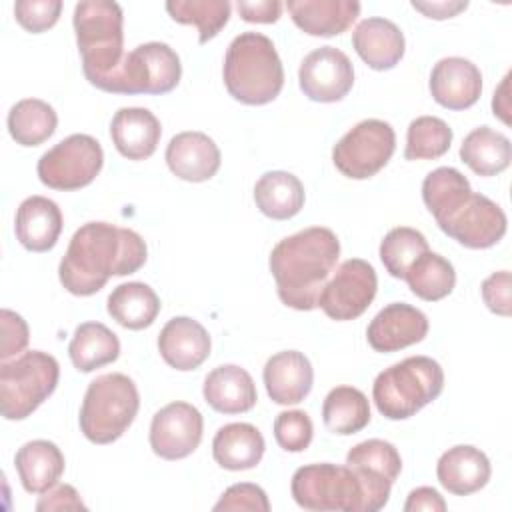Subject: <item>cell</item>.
Listing matches in <instances>:
<instances>
[{"instance_id": "8d00e7d4", "label": "cell", "mask_w": 512, "mask_h": 512, "mask_svg": "<svg viewBox=\"0 0 512 512\" xmlns=\"http://www.w3.org/2000/svg\"><path fill=\"white\" fill-rule=\"evenodd\" d=\"M404 280L412 294L426 302H436L454 290L456 272L444 256L428 250L408 268Z\"/></svg>"}, {"instance_id": "9c48e42d", "label": "cell", "mask_w": 512, "mask_h": 512, "mask_svg": "<svg viewBox=\"0 0 512 512\" xmlns=\"http://www.w3.org/2000/svg\"><path fill=\"white\" fill-rule=\"evenodd\" d=\"M182 76L178 54L164 42H146L124 54L120 66L98 84L112 94H166Z\"/></svg>"}, {"instance_id": "ac0fdd59", "label": "cell", "mask_w": 512, "mask_h": 512, "mask_svg": "<svg viewBox=\"0 0 512 512\" xmlns=\"http://www.w3.org/2000/svg\"><path fill=\"white\" fill-rule=\"evenodd\" d=\"M210 336L206 328L188 316L170 318L158 334L162 360L180 372L196 370L210 356Z\"/></svg>"}, {"instance_id": "60d3db41", "label": "cell", "mask_w": 512, "mask_h": 512, "mask_svg": "<svg viewBox=\"0 0 512 512\" xmlns=\"http://www.w3.org/2000/svg\"><path fill=\"white\" fill-rule=\"evenodd\" d=\"M314 436L312 420L302 410L280 412L274 420V438L286 452H302L310 446Z\"/></svg>"}, {"instance_id": "d6986e66", "label": "cell", "mask_w": 512, "mask_h": 512, "mask_svg": "<svg viewBox=\"0 0 512 512\" xmlns=\"http://www.w3.org/2000/svg\"><path fill=\"white\" fill-rule=\"evenodd\" d=\"M166 164L186 182H206L220 168V150L204 132H180L166 146Z\"/></svg>"}, {"instance_id": "5bb4252c", "label": "cell", "mask_w": 512, "mask_h": 512, "mask_svg": "<svg viewBox=\"0 0 512 512\" xmlns=\"http://www.w3.org/2000/svg\"><path fill=\"white\" fill-rule=\"evenodd\" d=\"M506 224V214L496 202L484 194L472 192L456 212L438 224V228L466 248L484 250L502 240Z\"/></svg>"}, {"instance_id": "9a60e30c", "label": "cell", "mask_w": 512, "mask_h": 512, "mask_svg": "<svg viewBox=\"0 0 512 512\" xmlns=\"http://www.w3.org/2000/svg\"><path fill=\"white\" fill-rule=\"evenodd\" d=\"M298 82L300 90L310 100L338 102L354 86V68L342 50L334 46H320L302 60Z\"/></svg>"}, {"instance_id": "ba28073f", "label": "cell", "mask_w": 512, "mask_h": 512, "mask_svg": "<svg viewBox=\"0 0 512 512\" xmlns=\"http://www.w3.org/2000/svg\"><path fill=\"white\" fill-rule=\"evenodd\" d=\"M60 366L42 350L22 352L0 366V410L6 420L28 418L58 386Z\"/></svg>"}, {"instance_id": "7bdbcfd3", "label": "cell", "mask_w": 512, "mask_h": 512, "mask_svg": "<svg viewBox=\"0 0 512 512\" xmlns=\"http://www.w3.org/2000/svg\"><path fill=\"white\" fill-rule=\"evenodd\" d=\"M214 510H250V512H268L270 502L266 492L250 482L232 484L224 490L220 500L214 504Z\"/></svg>"}, {"instance_id": "277c9868", "label": "cell", "mask_w": 512, "mask_h": 512, "mask_svg": "<svg viewBox=\"0 0 512 512\" xmlns=\"http://www.w3.org/2000/svg\"><path fill=\"white\" fill-rule=\"evenodd\" d=\"M86 80L98 88L124 58V16L112 0H84L72 16Z\"/></svg>"}, {"instance_id": "d6a6232c", "label": "cell", "mask_w": 512, "mask_h": 512, "mask_svg": "<svg viewBox=\"0 0 512 512\" xmlns=\"http://www.w3.org/2000/svg\"><path fill=\"white\" fill-rule=\"evenodd\" d=\"M106 308L120 326L128 330H142L156 320L160 312V298L144 282H126L110 292Z\"/></svg>"}, {"instance_id": "7dc6e473", "label": "cell", "mask_w": 512, "mask_h": 512, "mask_svg": "<svg viewBox=\"0 0 512 512\" xmlns=\"http://www.w3.org/2000/svg\"><path fill=\"white\" fill-rule=\"evenodd\" d=\"M242 20L258 22V24H272L282 14V2L278 0H238L236 4Z\"/></svg>"}, {"instance_id": "7a4b0ae2", "label": "cell", "mask_w": 512, "mask_h": 512, "mask_svg": "<svg viewBox=\"0 0 512 512\" xmlns=\"http://www.w3.org/2000/svg\"><path fill=\"white\" fill-rule=\"evenodd\" d=\"M340 256L338 236L324 226L304 228L282 238L270 252V272L276 292L288 308L308 312L334 272Z\"/></svg>"}, {"instance_id": "d4e9b609", "label": "cell", "mask_w": 512, "mask_h": 512, "mask_svg": "<svg viewBox=\"0 0 512 512\" xmlns=\"http://www.w3.org/2000/svg\"><path fill=\"white\" fill-rule=\"evenodd\" d=\"M18 242L30 252H48L62 232V212L46 196H28L20 202L14 222Z\"/></svg>"}, {"instance_id": "30bf717a", "label": "cell", "mask_w": 512, "mask_h": 512, "mask_svg": "<svg viewBox=\"0 0 512 512\" xmlns=\"http://www.w3.org/2000/svg\"><path fill=\"white\" fill-rule=\"evenodd\" d=\"M396 148L394 128L378 118H368L350 128L332 148L334 166L352 180L378 174Z\"/></svg>"}, {"instance_id": "44dd1931", "label": "cell", "mask_w": 512, "mask_h": 512, "mask_svg": "<svg viewBox=\"0 0 512 512\" xmlns=\"http://www.w3.org/2000/svg\"><path fill=\"white\" fill-rule=\"evenodd\" d=\"M346 466H350L378 498L388 502L390 488L402 470V458L394 444L370 438L348 450Z\"/></svg>"}, {"instance_id": "603a6c76", "label": "cell", "mask_w": 512, "mask_h": 512, "mask_svg": "<svg viewBox=\"0 0 512 512\" xmlns=\"http://www.w3.org/2000/svg\"><path fill=\"white\" fill-rule=\"evenodd\" d=\"M352 46L372 70L394 68L406 50L402 30L392 20L380 16L366 18L354 28Z\"/></svg>"}, {"instance_id": "681fc988", "label": "cell", "mask_w": 512, "mask_h": 512, "mask_svg": "<svg viewBox=\"0 0 512 512\" xmlns=\"http://www.w3.org/2000/svg\"><path fill=\"white\" fill-rule=\"evenodd\" d=\"M412 8L422 12L428 18L434 20H446V18H454L458 12L468 8V2L464 0H432V2H412Z\"/></svg>"}, {"instance_id": "ab89813d", "label": "cell", "mask_w": 512, "mask_h": 512, "mask_svg": "<svg viewBox=\"0 0 512 512\" xmlns=\"http://www.w3.org/2000/svg\"><path fill=\"white\" fill-rule=\"evenodd\" d=\"M428 250V240L422 232L410 226H398L382 238L380 260L390 276L404 280L408 268Z\"/></svg>"}, {"instance_id": "3957f363", "label": "cell", "mask_w": 512, "mask_h": 512, "mask_svg": "<svg viewBox=\"0 0 512 512\" xmlns=\"http://www.w3.org/2000/svg\"><path fill=\"white\" fill-rule=\"evenodd\" d=\"M224 86L248 106L272 102L284 86V68L274 42L260 32L238 34L224 56Z\"/></svg>"}, {"instance_id": "f6af8a7d", "label": "cell", "mask_w": 512, "mask_h": 512, "mask_svg": "<svg viewBox=\"0 0 512 512\" xmlns=\"http://www.w3.org/2000/svg\"><path fill=\"white\" fill-rule=\"evenodd\" d=\"M482 300L490 312L498 316H510L512 298H510V272L500 270L490 274L482 282Z\"/></svg>"}, {"instance_id": "b9f144b4", "label": "cell", "mask_w": 512, "mask_h": 512, "mask_svg": "<svg viewBox=\"0 0 512 512\" xmlns=\"http://www.w3.org/2000/svg\"><path fill=\"white\" fill-rule=\"evenodd\" d=\"M60 12H62L60 0H18L14 4L16 22L32 34L52 28L58 22Z\"/></svg>"}, {"instance_id": "f35d334b", "label": "cell", "mask_w": 512, "mask_h": 512, "mask_svg": "<svg viewBox=\"0 0 512 512\" xmlns=\"http://www.w3.org/2000/svg\"><path fill=\"white\" fill-rule=\"evenodd\" d=\"M452 128L436 116H418L408 124L406 160H436L450 150Z\"/></svg>"}, {"instance_id": "52a82bcc", "label": "cell", "mask_w": 512, "mask_h": 512, "mask_svg": "<svg viewBox=\"0 0 512 512\" xmlns=\"http://www.w3.org/2000/svg\"><path fill=\"white\" fill-rule=\"evenodd\" d=\"M140 408L138 388L120 372L102 374L86 388L80 406V430L94 444L116 442L134 422Z\"/></svg>"}, {"instance_id": "f907efd6", "label": "cell", "mask_w": 512, "mask_h": 512, "mask_svg": "<svg viewBox=\"0 0 512 512\" xmlns=\"http://www.w3.org/2000/svg\"><path fill=\"white\" fill-rule=\"evenodd\" d=\"M508 80H510V74L504 76L502 84L498 86V90L494 92V98H492V110H494V116H498L504 124H510V102H508Z\"/></svg>"}, {"instance_id": "5b68a950", "label": "cell", "mask_w": 512, "mask_h": 512, "mask_svg": "<svg viewBox=\"0 0 512 512\" xmlns=\"http://www.w3.org/2000/svg\"><path fill=\"white\" fill-rule=\"evenodd\" d=\"M290 492L300 508L312 512H376L384 508L350 466L330 462L300 466L292 476Z\"/></svg>"}, {"instance_id": "484cf974", "label": "cell", "mask_w": 512, "mask_h": 512, "mask_svg": "<svg viewBox=\"0 0 512 512\" xmlns=\"http://www.w3.org/2000/svg\"><path fill=\"white\" fill-rule=\"evenodd\" d=\"M286 8L304 34L322 38L346 32L360 14L356 0H288Z\"/></svg>"}, {"instance_id": "2e32d148", "label": "cell", "mask_w": 512, "mask_h": 512, "mask_svg": "<svg viewBox=\"0 0 512 512\" xmlns=\"http://www.w3.org/2000/svg\"><path fill=\"white\" fill-rule=\"evenodd\" d=\"M428 334V318L422 310L406 304L392 302L384 306L368 324L366 338L376 352H398L418 344Z\"/></svg>"}, {"instance_id": "4fadbf2b", "label": "cell", "mask_w": 512, "mask_h": 512, "mask_svg": "<svg viewBox=\"0 0 512 512\" xmlns=\"http://www.w3.org/2000/svg\"><path fill=\"white\" fill-rule=\"evenodd\" d=\"M204 420L196 406L188 402H170L160 408L150 424V448L164 460H182L190 456L202 440Z\"/></svg>"}, {"instance_id": "83f0119b", "label": "cell", "mask_w": 512, "mask_h": 512, "mask_svg": "<svg viewBox=\"0 0 512 512\" xmlns=\"http://www.w3.org/2000/svg\"><path fill=\"white\" fill-rule=\"evenodd\" d=\"M18 478L26 492L44 494L64 472V454L50 440H30L14 456Z\"/></svg>"}, {"instance_id": "f546056e", "label": "cell", "mask_w": 512, "mask_h": 512, "mask_svg": "<svg viewBox=\"0 0 512 512\" xmlns=\"http://www.w3.org/2000/svg\"><path fill=\"white\" fill-rule=\"evenodd\" d=\"M304 186L292 172L272 170L258 178L254 202L258 210L272 220H288L304 206Z\"/></svg>"}, {"instance_id": "8992f818", "label": "cell", "mask_w": 512, "mask_h": 512, "mask_svg": "<svg viewBox=\"0 0 512 512\" xmlns=\"http://www.w3.org/2000/svg\"><path fill=\"white\" fill-rule=\"evenodd\" d=\"M444 388L442 366L430 356H408L382 370L372 400L388 420H406L436 400Z\"/></svg>"}, {"instance_id": "4dcf8cb0", "label": "cell", "mask_w": 512, "mask_h": 512, "mask_svg": "<svg viewBox=\"0 0 512 512\" xmlns=\"http://www.w3.org/2000/svg\"><path fill=\"white\" fill-rule=\"evenodd\" d=\"M462 162L478 176H496L510 166L512 144L490 126L474 128L460 146Z\"/></svg>"}, {"instance_id": "74e56055", "label": "cell", "mask_w": 512, "mask_h": 512, "mask_svg": "<svg viewBox=\"0 0 512 512\" xmlns=\"http://www.w3.org/2000/svg\"><path fill=\"white\" fill-rule=\"evenodd\" d=\"M166 10L174 22L194 24L198 42L206 44L228 24L232 6L228 0H170Z\"/></svg>"}, {"instance_id": "6da1fadb", "label": "cell", "mask_w": 512, "mask_h": 512, "mask_svg": "<svg viewBox=\"0 0 512 512\" xmlns=\"http://www.w3.org/2000/svg\"><path fill=\"white\" fill-rule=\"evenodd\" d=\"M146 256L148 248L138 232L108 222H88L72 234L58 278L70 294L92 296L112 276L138 272Z\"/></svg>"}, {"instance_id": "8fae6325", "label": "cell", "mask_w": 512, "mask_h": 512, "mask_svg": "<svg viewBox=\"0 0 512 512\" xmlns=\"http://www.w3.org/2000/svg\"><path fill=\"white\" fill-rule=\"evenodd\" d=\"M104 152L96 138L72 134L44 152L38 160V178L52 190H78L88 186L102 170Z\"/></svg>"}, {"instance_id": "c3c4849f", "label": "cell", "mask_w": 512, "mask_h": 512, "mask_svg": "<svg viewBox=\"0 0 512 512\" xmlns=\"http://www.w3.org/2000/svg\"><path fill=\"white\" fill-rule=\"evenodd\" d=\"M404 510L406 512H420V510H424V512H444L446 502H444V498L440 496L438 490H434L430 486H420V488H414L408 494Z\"/></svg>"}, {"instance_id": "836d02e7", "label": "cell", "mask_w": 512, "mask_h": 512, "mask_svg": "<svg viewBox=\"0 0 512 512\" xmlns=\"http://www.w3.org/2000/svg\"><path fill=\"white\" fill-rule=\"evenodd\" d=\"M322 420L330 432L340 436L360 432L370 422V404L366 394L354 386L332 388L322 404Z\"/></svg>"}, {"instance_id": "7402d4cb", "label": "cell", "mask_w": 512, "mask_h": 512, "mask_svg": "<svg viewBox=\"0 0 512 512\" xmlns=\"http://www.w3.org/2000/svg\"><path fill=\"white\" fill-rule=\"evenodd\" d=\"M490 474L492 468L488 456L470 444L448 448L436 464L438 482L454 496H468L478 492L488 484Z\"/></svg>"}, {"instance_id": "1f68e13d", "label": "cell", "mask_w": 512, "mask_h": 512, "mask_svg": "<svg viewBox=\"0 0 512 512\" xmlns=\"http://www.w3.org/2000/svg\"><path fill=\"white\" fill-rule=\"evenodd\" d=\"M68 356L78 372H92L120 356V340L102 322H84L74 330Z\"/></svg>"}, {"instance_id": "ee69618b", "label": "cell", "mask_w": 512, "mask_h": 512, "mask_svg": "<svg viewBox=\"0 0 512 512\" xmlns=\"http://www.w3.org/2000/svg\"><path fill=\"white\" fill-rule=\"evenodd\" d=\"M0 328H2V342H0V358L8 360L10 356H16L24 352L28 346L30 334H28V324L24 318L8 308L0 312Z\"/></svg>"}, {"instance_id": "f1b7e54d", "label": "cell", "mask_w": 512, "mask_h": 512, "mask_svg": "<svg viewBox=\"0 0 512 512\" xmlns=\"http://www.w3.org/2000/svg\"><path fill=\"white\" fill-rule=\"evenodd\" d=\"M264 436L248 422H232L222 426L212 440V456L226 470H250L264 456Z\"/></svg>"}, {"instance_id": "e575fe53", "label": "cell", "mask_w": 512, "mask_h": 512, "mask_svg": "<svg viewBox=\"0 0 512 512\" xmlns=\"http://www.w3.org/2000/svg\"><path fill=\"white\" fill-rule=\"evenodd\" d=\"M472 194L468 178L450 166L432 170L422 182V200L436 224L456 212Z\"/></svg>"}, {"instance_id": "ffe728a7", "label": "cell", "mask_w": 512, "mask_h": 512, "mask_svg": "<svg viewBox=\"0 0 512 512\" xmlns=\"http://www.w3.org/2000/svg\"><path fill=\"white\" fill-rule=\"evenodd\" d=\"M262 378L270 400L288 406L302 402L310 394L314 370L302 352L282 350L266 360Z\"/></svg>"}, {"instance_id": "e0dca14e", "label": "cell", "mask_w": 512, "mask_h": 512, "mask_svg": "<svg viewBox=\"0 0 512 512\" xmlns=\"http://www.w3.org/2000/svg\"><path fill=\"white\" fill-rule=\"evenodd\" d=\"M430 94L448 110H466L474 106L482 94V74L478 66L466 58H442L432 68Z\"/></svg>"}, {"instance_id": "bcb514c9", "label": "cell", "mask_w": 512, "mask_h": 512, "mask_svg": "<svg viewBox=\"0 0 512 512\" xmlns=\"http://www.w3.org/2000/svg\"><path fill=\"white\" fill-rule=\"evenodd\" d=\"M38 512L48 510H86V504L82 502L80 494L70 484H56L50 490L42 494V498L36 504Z\"/></svg>"}, {"instance_id": "d590c367", "label": "cell", "mask_w": 512, "mask_h": 512, "mask_svg": "<svg viewBox=\"0 0 512 512\" xmlns=\"http://www.w3.org/2000/svg\"><path fill=\"white\" fill-rule=\"evenodd\" d=\"M58 126L54 108L38 98H24L8 112V132L20 146H38L46 142Z\"/></svg>"}, {"instance_id": "cb8c5ba5", "label": "cell", "mask_w": 512, "mask_h": 512, "mask_svg": "<svg viewBox=\"0 0 512 512\" xmlns=\"http://www.w3.org/2000/svg\"><path fill=\"white\" fill-rule=\"evenodd\" d=\"M110 136L116 150L128 160H146L154 154L162 126L148 108H120L110 122Z\"/></svg>"}, {"instance_id": "7c38bea8", "label": "cell", "mask_w": 512, "mask_h": 512, "mask_svg": "<svg viewBox=\"0 0 512 512\" xmlns=\"http://www.w3.org/2000/svg\"><path fill=\"white\" fill-rule=\"evenodd\" d=\"M378 288L376 270L362 258L344 260L324 284L318 306L332 320H354L372 304Z\"/></svg>"}, {"instance_id": "4316f807", "label": "cell", "mask_w": 512, "mask_h": 512, "mask_svg": "<svg viewBox=\"0 0 512 512\" xmlns=\"http://www.w3.org/2000/svg\"><path fill=\"white\" fill-rule=\"evenodd\" d=\"M202 394L208 406L222 414L248 412L258 400L252 376L236 364H222L208 372Z\"/></svg>"}]
</instances>
